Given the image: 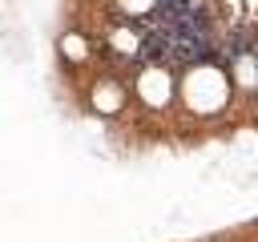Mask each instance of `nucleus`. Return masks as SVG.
I'll list each match as a JSON object with an SVG mask.
<instances>
[]
</instances>
